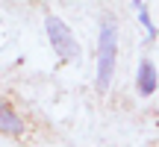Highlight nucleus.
Instances as JSON below:
<instances>
[{"label": "nucleus", "mask_w": 159, "mask_h": 147, "mask_svg": "<svg viewBox=\"0 0 159 147\" xmlns=\"http://www.w3.org/2000/svg\"><path fill=\"white\" fill-rule=\"evenodd\" d=\"M153 88H156V71H153V65L144 59V62L139 65V91H142V97H148V94H153Z\"/></svg>", "instance_id": "nucleus-4"}, {"label": "nucleus", "mask_w": 159, "mask_h": 147, "mask_svg": "<svg viewBox=\"0 0 159 147\" xmlns=\"http://www.w3.org/2000/svg\"><path fill=\"white\" fill-rule=\"evenodd\" d=\"M115 56H118V29L112 21L100 27V41H97V88L106 91L115 74Z\"/></svg>", "instance_id": "nucleus-1"}, {"label": "nucleus", "mask_w": 159, "mask_h": 147, "mask_svg": "<svg viewBox=\"0 0 159 147\" xmlns=\"http://www.w3.org/2000/svg\"><path fill=\"white\" fill-rule=\"evenodd\" d=\"M44 27H47V35H50L53 50H56L59 56H62V59H80V44L74 38V33H71L59 18H47Z\"/></svg>", "instance_id": "nucleus-2"}, {"label": "nucleus", "mask_w": 159, "mask_h": 147, "mask_svg": "<svg viewBox=\"0 0 159 147\" xmlns=\"http://www.w3.org/2000/svg\"><path fill=\"white\" fill-rule=\"evenodd\" d=\"M0 132H6V136H21L24 132V121L18 118V115L12 112V106H6L3 100H0Z\"/></svg>", "instance_id": "nucleus-3"}]
</instances>
